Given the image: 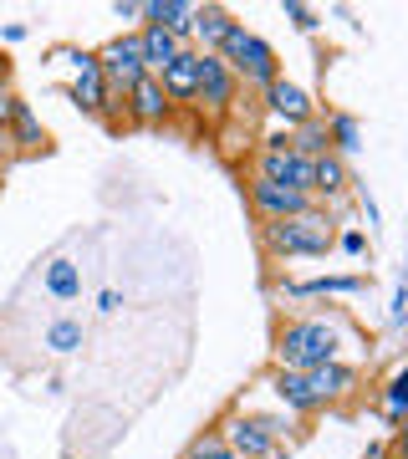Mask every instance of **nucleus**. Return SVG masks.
<instances>
[{
  "label": "nucleus",
  "mask_w": 408,
  "mask_h": 459,
  "mask_svg": "<svg viewBox=\"0 0 408 459\" xmlns=\"http://www.w3.org/2000/svg\"><path fill=\"white\" fill-rule=\"evenodd\" d=\"M352 342H362V337L337 307H326V312H296V316H281L276 322L271 358H276V368L307 373V368H322V362H343V347H352Z\"/></svg>",
  "instance_id": "f257e3e1"
},
{
  "label": "nucleus",
  "mask_w": 408,
  "mask_h": 459,
  "mask_svg": "<svg viewBox=\"0 0 408 459\" xmlns=\"http://www.w3.org/2000/svg\"><path fill=\"white\" fill-rule=\"evenodd\" d=\"M332 240H337L332 210H311V214H296V220L261 225L265 261H322V255H332Z\"/></svg>",
  "instance_id": "f03ea898"
},
{
  "label": "nucleus",
  "mask_w": 408,
  "mask_h": 459,
  "mask_svg": "<svg viewBox=\"0 0 408 459\" xmlns=\"http://www.w3.org/2000/svg\"><path fill=\"white\" fill-rule=\"evenodd\" d=\"M220 62L235 72V82H240V92L245 87H256V92H265V87L281 77V56H276V47L265 41V36H256L245 21H235V31L220 41V51H214Z\"/></svg>",
  "instance_id": "7ed1b4c3"
},
{
  "label": "nucleus",
  "mask_w": 408,
  "mask_h": 459,
  "mask_svg": "<svg viewBox=\"0 0 408 459\" xmlns=\"http://www.w3.org/2000/svg\"><path fill=\"white\" fill-rule=\"evenodd\" d=\"M286 419L281 413H230L225 424H220V439L230 444V455L235 459H271L286 439Z\"/></svg>",
  "instance_id": "20e7f679"
},
{
  "label": "nucleus",
  "mask_w": 408,
  "mask_h": 459,
  "mask_svg": "<svg viewBox=\"0 0 408 459\" xmlns=\"http://www.w3.org/2000/svg\"><path fill=\"white\" fill-rule=\"evenodd\" d=\"M195 102L204 113H230L235 102H240V82H235V72H230L214 51H199V66H195Z\"/></svg>",
  "instance_id": "39448f33"
},
{
  "label": "nucleus",
  "mask_w": 408,
  "mask_h": 459,
  "mask_svg": "<svg viewBox=\"0 0 408 459\" xmlns=\"http://www.w3.org/2000/svg\"><path fill=\"white\" fill-rule=\"evenodd\" d=\"M98 66H102V82L113 87L117 102H123V92H128L138 77H148L143 72V51H138V36L133 31H123V36H113L108 47H98Z\"/></svg>",
  "instance_id": "423d86ee"
},
{
  "label": "nucleus",
  "mask_w": 408,
  "mask_h": 459,
  "mask_svg": "<svg viewBox=\"0 0 408 459\" xmlns=\"http://www.w3.org/2000/svg\"><path fill=\"white\" fill-rule=\"evenodd\" d=\"M301 377H307V394H311V403H317V413L347 403V398L362 388V373L352 362H322V368H307Z\"/></svg>",
  "instance_id": "0eeeda50"
},
{
  "label": "nucleus",
  "mask_w": 408,
  "mask_h": 459,
  "mask_svg": "<svg viewBox=\"0 0 408 459\" xmlns=\"http://www.w3.org/2000/svg\"><path fill=\"white\" fill-rule=\"evenodd\" d=\"M245 199H250V210H256V220H261V225H271V220H296V214L322 210L311 195H296V189H281V184H265V179L245 184Z\"/></svg>",
  "instance_id": "6e6552de"
},
{
  "label": "nucleus",
  "mask_w": 408,
  "mask_h": 459,
  "mask_svg": "<svg viewBox=\"0 0 408 459\" xmlns=\"http://www.w3.org/2000/svg\"><path fill=\"white\" fill-rule=\"evenodd\" d=\"M261 102H265V113L276 117V123H281L286 133L317 117V102H311V92H307V87H296L291 77H276V82H271V87L261 92Z\"/></svg>",
  "instance_id": "1a4fd4ad"
},
{
  "label": "nucleus",
  "mask_w": 408,
  "mask_h": 459,
  "mask_svg": "<svg viewBox=\"0 0 408 459\" xmlns=\"http://www.w3.org/2000/svg\"><path fill=\"white\" fill-rule=\"evenodd\" d=\"M123 113H128L138 128H163V123L174 117V102L163 98L159 77H138V82L123 92Z\"/></svg>",
  "instance_id": "9d476101"
},
{
  "label": "nucleus",
  "mask_w": 408,
  "mask_h": 459,
  "mask_svg": "<svg viewBox=\"0 0 408 459\" xmlns=\"http://www.w3.org/2000/svg\"><path fill=\"white\" fill-rule=\"evenodd\" d=\"M368 276H307V281H281V301H322V296H362Z\"/></svg>",
  "instance_id": "9b49d317"
},
{
  "label": "nucleus",
  "mask_w": 408,
  "mask_h": 459,
  "mask_svg": "<svg viewBox=\"0 0 408 459\" xmlns=\"http://www.w3.org/2000/svg\"><path fill=\"white\" fill-rule=\"evenodd\" d=\"M62 98L72 102V108H82L87 117H108L117 108L113 87L102 82V66H87V72H77V82L62 87Z\"/></svg>",
  "instance_id": "f8f14e48"
},
{
  "label": "nucleus",
  "mask_w": 408,
  "mask_h": 459,
  "mask_svg": "<svg viewBox=\"0 0 408 459\" xmlns=\"http://www.w3.org/2000/svg\"><path fill=\"white\" fill-rule=\"evenodd\" d=\"M5 143H16V153H47V128H41V117L26 98L11 102V117H5V133H0Z\"/></svg>",
  "instance_id": "ddd939ff"
},
{
  "label": "nucleus",
  "mask_w": 408,
  "mask_h": 459,
  "mask_svg": "<svg viewBox=\"0 0 408 459\" xmlns=\"http://www.w3.org/2000/svg\"><path fill=\"white\" fill-rule=\"evenodd\" d=\"M230 31H235V16L225 5H195V21H189V47L195 51H220Z\"/></svg>",
  "instance_id": "4468645a"
},
{
  "label": "nucleus",
  "mask_w": 408,
  "mask_h": 459,
  "mask_svg": "<svg viewBox=\"0 0 408 459\" xmlns=\"http://www.w3.org/2000/svg\"><path fill=\"white\" fill-rule=\"evenodd\" d=\"M133 36H138V51H143V72H148V77H159L163 66L189 47V41H179V36L159 31V26H133Z\"/></svg>",
  "instance_id": "2eb2a0df"
},
{
  "label": "nucleus",
  "mask_w": 408,
  "mask_h": 459,
  "mask_svg": "<svg viewBox=\"0 0 408 459\" xmlns=\"http://www.w3.org/2000/svg\"><path fill=\"white\" fill-rule=\"evenodd\" d=\"M195 66H199V51H195V47H184L179 56H174V62L159 72L163 98L174 102V108H179V102H195Z\"/></svg>",
  "instance_id": "dca6fc26"
},
{
  "label": "nucleus",
  "mask_w": 408,
  "mask_h": 459,
  "mask_svg": "<svg viewBox=\"0 0 408 459\" xmlns=\"http://www.w3.org/2000/svg\"><path fill=\"white\" fill-rule=\"evenodd\" d=\"M189 21H195V5H189V0H148L138 26H159V31L189 41Z\"/></svg>",
  "instance_id": "f3484780"
},
{
  "label": "nucleus",
  "mask_w": 408,
  "mask_h": 459,
  "mask_svg": "<svg viewBox=\"0 0 408 459\" xmlns=\"http://www.w3.org/2000/svg\"><path fill=\"white\" fill-rule=\"evenodd\" d=\"M271 394L286 403V413H296V419H307V413H317V403H311L307 394V377L291 373V368H271Z\"/></svg>",
  "instance_id": "a211bd4d"
},
{
  "label": "nucleus",
  "mask_w": 408,
  "mask_h": 459,
  "mask_svg": "<svg viewBox=\"0 0 408 459\" xmlns=\"http://www.w3.org/2000/svg\"><path fill=\"white\" fill-rule=\"evenodd\" d=\"M408 419V373L398 368V373H388V383H383V424L398 434Z\"/></svg>",
  "instance_id": "6ab92c4d"
},
{
  "label": "nucleus",
  "mask_w": 408,
  "mask_h": 459,
  "mask_svg": "<svg viewBox=\"0 0 408 459\" xmlns=\"http://www.w3.org/2000/svg\"><path fill=\"white\" fill-rule=\"evenodd\" d=\"M326 143H332L337 159L358 153V148H362V123L352 113H332V117H326Z\"/></svg>",
  "instance_id": "aec40b11"
},
{
  "label": "nucleus",
  "mask_w": 408,
  "mask_h": 459,
  "mask_svg": "<svg viewBox=\"0 0 408 459\" xmlns=\"http://www.w3.org/2000/svg\"><path fill=\"white\" fill-rule=\"evenodd\" d=\"M291 153L296 159H322V153H332V143H326V117H311V123L291 128Z\"/></svg>",
  "instance_id": "412c9836"
},
{
  "label": "nucleus",
  "mask_w": 408,
  "mask_h": 459,
  "mask_svg": "<svg viewBox=\"0 0 408 459\" xmlns=\"http://www.w3.org/2000/svg\"><path fill=\"white\" fill-rule=\"evenodd\" d=\"M47 291L56 296V301H72V296L82 291V271L72 261H51L47 265Z\"/></svg>",
  "instance_id": "4be33fe9"
},
{
  "label": "nucleus",
  "mask_w": 408,
  "mask_h": 459,
  "mask_svg": "<svg viewBox=\"0 0 408 459\" xmlns=\"http://www.w3.org/2000/svg\"><path fill=\"white\" fill-rule=\"evenodd\" d=\"M47 347L56 352V358H66V352H77V347H82V322H72V316H62V322H51V327H47Z\"/></svg>",
  "instance_id": "5701e85b"
},
{
  "label": "nucleus",
  "mask_w": 408,
  "mask_h": 459,
  "mask_svg": "<svg viewBox=\"0 0 408 459\" xmlns=\"http://www.w3.org/2000/svg\"><path fill=\"white\" fill-rule=\"evenodd\" d=\"M184 459H235V455H230V444L220 439V429H204V434L184 449Z\"/></svg>",
  "instance_id": "b1692460"
},
{
  "label": "nucleus",
  "mask_w": 408,
  "mask_h": 459,
  "mask_svg": "<svg viewBox=\"0 0 408 459\" xmlns=\"http://www.w3.org/2000/svg\"><path fill=\"white\" fill-rule=\"evenodd\" d=\"M281 16L291 21V26H296V31H301V36H311V31H317V26H322V16H317L311 5H301V0H281Z\"/></svg>",
  "instance_id": "393cba45"
},
{
  "label": "nucleus",
  "mask_w": 408,
  "mask_h": 459,
  "mask_svg": "<svg viewBox=\"0 0 408 459\" xmlns=\"http://www.w3.org/2000/svg\"><path fill=\"white\" fill-rule=\"evenodd\" d=\"M332 250H343V255H362V250H368V235H362V230H343V235L332 240Z\"/></svg>",
  "instance_id": "a878e982"
},
{
  "label": "nucleus",
  "mask_w": 408,
  "mask_h": 459,
  "mask_svg": "<svg viewBox=\"0 0 408 459\" xmlns=\"http://www.w3.org/2000/svg\"><path fill=\"white\" fill-rule=\"evenodd\" d=\"M11 102H16V92H11V66L0 62V133H5V117H11Z\"/></svg>",
  "instance_id": "bb28decb"
},
{
  "label": "nucleus",
  "mask_w": 408,
  "mask_h": 459,
  "mask_svg": "<svg viewBox=\"0 0 408 459\" xmlns=\"http://www.w3.org/2000/svg\"><path fill=\"white\" fill-rule=\"evenodd\" d=\"M113 16H117V21H138V16H143V5H138V0H117Z\"/></svg>",
  "instance_id": "cd10ccee"
},
{
  "label": "nucleus",
  "mask_w": 408,
  "mask_h": 459,
  "mask_svg": "<svg viewBox=\"0 0 408 459\" xmlns=\"http://www.w3.org/2000/svg\"><path fill=\"white\" fill-rule=\"evenodd\" d=\"M117 307H123V296H117L113 286H108V291H98V312H117Z\"/></svg>",
  "instance_id": "c85d7f7f"
},
{
  "label": "nucleus",
  "mask_w": 408,
  "mask_h": 459,
  "mask_svg": "<svg viewBox=\"0 0 408 459\" xmlns=\"http://www.w3.org/2000/svg\"><path fill=\"white\" fill-rule=\"evenodd\" d=\"M404 307H408V291L398 286V291H393V307H388V312H393V322H404Z\"/></svg>",
  "instance_id": "c756f323"
},
{
  "label": "nucleus",
  "mask_w": 408,
  "mask_h": 459,
  "mask_svg": "<svg viewBox=\"0 0 408 459\" xmlns=\"http://www.w3.org/2000/svg\"><path fill=\"white\" fill-rule=\"evenodd\" d=\"M271 459H291V455H281V449H276V455H271Z\"/></svg>",
  "instance_id": "7c9ffc66"
},
{
  "label": "nucleus",
  "mask_w": 408,
  "mask_h": 459,
  "mask_svg": "<svg viewBox=\"0 0 408 459\" xmlns=\"http://www.w3.org/2000/svg\"><path fill=\"white\" fill-rule=\"evenodd\" d=\"M393 459H404V455H393Z\"/></svg>",
  "instance_id": "2f4dec72"
}]
</instances>
